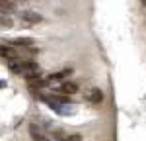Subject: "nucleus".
Wrapping results in <instances>:
<instances>
[{
  "label": "nucleus",
  "mask_w": 146,
  "mask_h": 141,
  "mask_svg": "<svg viewBox=\"0 0 146 141\" xmlns=\"http://www.w3.org/2000/svg\"><path fill=\"white\" fill-rule=\"evenodd\" d=\"M20 18H22L23 22H27V26L43 22V16L37 14V12H31V10H22V12H20Z\"/></svg>",
  "instance_id": "f03ea898"
},
{
  "label": "nucleus",
  "mask_w": 146,
  "mask_h": 141,
  "mask_svg": "<svg viewBox=\"0 0 146 141\" xmlns=\"http://www.w3.org/2000/svg\"><path fill=\"white\" fill-rule=\"evenodd\" d=\"M55 137L58 141H80V135H62V133H55Z\"/></svg>",
  "instance_id": "1a4fd4ad"
},
{
  "label": "nucleus",
  "mask_w": 146,
  "mask_h": 141,
  "mask_svg": "<svg viewBox=\"0 0 146 141\" xmlns=\"http://www.w3.org/2000/svg\"><path fill=\"white\" fill-rule=\"evenodd\" d=\"M8 43L14 47H33V39H29V37H16V39H10Z\"/></svg>",
  "instance_id": "39448f33"
},
{
  "label": "nucleus",
  "mask_w": 146,
  "mask_h": 141,
  "mask_svg": "<svg viewBox=\"0 0 146 141\" xmlns=\"http://www.w3.org/2000/svg\"><path fill=\"white\" fill-rule=\"evenodd\" d=\"M86 98L90 100L92 104H100L103 100V94H101L100 88H90V90H86Z\"/></svg>",
  "instance_id": "20e7f679"
},
{
  "label": "nucleus",
  "mask_w": 146,
  "mask_h": 141,
  "mask_svg": "<svg viewBox=\"0 0 146 141\" xmlns=\"http://www.w3.org/2000/svg\"><path fill=\"white\" fill-rule=\"evenodd\" d=\"M14 22H12V18H8L6 14H0V30H10Z\"/></svg>",
  "instance_id": "6e6552de"
},
{
  "label": "nucleus",
  "mask_w": 146,
  "mask_h": 141,
  "mask_svg": "<svg viewBox=\"0 0 146 141\" xmlns=\"http://www.w3.org/2000/svg\"><path fill=\"white\" fill-rule=\"evenodd\" d=\"M142 4H144V6H146V0H142Z\"/></svg>",
  "instance_id": "9b49d317"
},
{
  "label": "nucleus",
  "mask_w": 146,
  "mask_h": 141,
  "mask_svg": "<svg viewBox=\"0 0 146 141\" xmlns=\"http://www.w3.org/2000/svg\"><path fill=\"white\" fill-rule=\"evenodd\" d=\"M12 12H14V2L0 0V14H12Z\"/></svg>",
  "instance_id": "0eeeda50"
},
{
  "label": "nucleus",
  "mask_w": 146,
  "mask_h": 141,
  "mask_svg": "<svg viewBox=\"0 0 146 141\" xmlns=\"http://www.w3.org/2000/svg\"><path fill=\"white\" fill-rule=\"evenodd\" d=\"M10 2H20V0H10Z\"/></svg>",
  "instance_id": "9d476101"
},
{
  "label": "nucleus",
  "mask_w": 146,
  "mask_h": 141,
  "mask_svg": "<svg viewBox=\"0 0 146 141\" xmlns=\"http://www.w3.org/2000/svg\"><path fill=\"white\" fill-rule=\"evenodd\" d=\"M29 133H31L33 141H51V139H49V137L45 135V133L41 131V129L37 128V126H29Z\"/></svg>",
  "instance_id": "423d86ee"
},
{
  "label": "nucleus",
  "mask_w": 146,
  "mask_h": 141,
  "mask_svg": "<svg viewBox=\"0 0 146 141\" xmlns=\"http://www.w3.org/2000/svg\"><path fill=\"white\" fill-rule=\"evenodd\" d=\"M56 90L60 94H76L78 92V86L74 84V82H68V81H62L58 86H56Z\"/></svg>",
  "instance_id": "7ed1b4c3"
},
{
  "label": "nucleus",
  "mask_w": 146,
  "mask_h": 141,
  "mask_svg": "<svg viewBox=\"0 0 146 141\" xmlns=\"http://www.w3.org/2000/svg\"><path fill=\"white\" fill-rule=\"evenodd\" d=\"M8 69L14 75H20L25 79H35V77H41V70L39 65L35 61H25V59L18 57V59H8Z\"/></svg>",
  "instance_id": "f257e3e1"
}]
</instances>
